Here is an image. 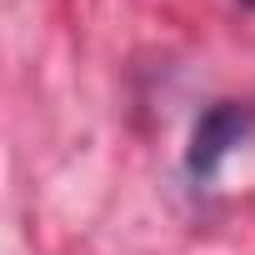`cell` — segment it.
Masks as SVG:
<instances>
[{
    "mask_svg": "<svg viewBox=\"0 0 255 255\" xmlns=\"http://www.w3.org/2000/svg\"><path fill=\"white\" fill-rule=\"evenodd\" d=\"M250 110L245 105H210L205 115H200V125H195V135H190V155H185V165H190V175H215L220 170V160L250 135Z\"/></svg>",
    "mask_w": 255,
    "mask_h": 255,
    "instance_id": "6da1fadb",
    "label": "cell"
},
{
    "mask_svg": "<svg viewBox=\"0 0 255 255\" xmlns=\"http://www.w3.org/2000/svg\"><path fill=\"white\" fill-rule=\"evenodd\" d=\"M245 5H255V0H245Z\"/></svg>",
    "mask_w": 255,
    "mask_h": 255,
    "instance_id": "7a4b0ae2",
    "label": "cell"
}]
</instances>
